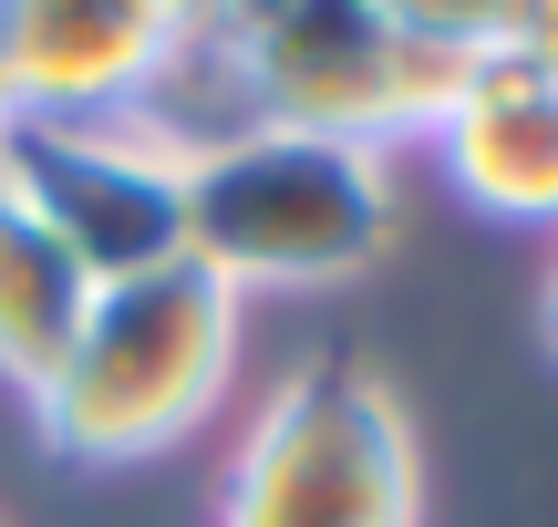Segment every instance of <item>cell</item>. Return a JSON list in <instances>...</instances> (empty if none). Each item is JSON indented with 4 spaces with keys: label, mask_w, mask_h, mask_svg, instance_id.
<instances>
[{
    "label": "cell",
    "mask_w": 558,
    "mask_h": 527,
    "mask_svg": "<svg viewBox=\"0 0 558 527\" xmlns=\"http://www.w3.org/2000/svg\"><path fill=\"white\" fill-rule=\"evenodd\" d=\"M83 301H94L83 259L11 197V186H0V383H11L21 404H32V393L52 383V363L73 352Z\"/></svg>",
    "instance_id": "8"
},
{
    "label": "cell",
    "mask_w": 558,
    "mask_h": 527,
    "mask_svg": "<svg viewBox=\"0 0 558 527\" xmlns=\"http://www.w3.org/2000/svg\"><path fill=\"white\" fill-rule=\"evenodd\" d=\"M177 41L156 0H0V114L135 124Z\"/></svg>",
    "instance_id": "6"
},
{
    "label": "cell",
    "mask_w": 558,
    "mask_h": 527,
    "mask_svg": "<svg viewBox=\"0 0 558 527\" xmlns=\"http://www.w3.org/2000/svg\"><path fill=\"white\" fill-rule=\"evenodd\" d=\"M239 83L248 124H300L341 145L435 135L465 62L414 41L383 0H239L228 32H207Z\"/></svg>",
    "instance_id": "4"
},
{
    "label": "cell",
    "mask_w": 558,
    "mask_h": 527,
    "mask_svg": "<svg viewBox=\"0 0 558 527\" xmlns=\"http://www.w3.org/2000/svg\"><path fill=\"white\" fill-rule=\"evenodd\" d=\"M166 21H177V32H228V11H239V0H156Z\"/></svg>",
    "instance_id": "10"
},
{
    "label": "cell",
    "mask_w": 558,
    "mask_h": 527,
    "mask_svg": "<svg viewBox=\"0 0 558 527\" xmlns=\"http://www.w3.org/2000/svg\"><path fill=\"white\" fill-rule=\"evenodd\" d=\"M538 321H548V352H558V269H548V301H538Z\"/></svg>",
    "instance_id": "11"
},
{
    "label": "cell",
    "mask_w": 558,
    "mask_h": 527,
    "mask_svg": "<svg viewBox=\"0 0 558 527\" xmlns=\"http://www.w3.org/2000/svg\"><path fill=\"white\" fill-rule=\"evenodd\" d=\"M383 11H393L414 41H435V52L476 62V52H507V41H518L527 0H383Z\"/></svg>",
    "instance_id": "9"
},
{
    "label": "cell",
    "mask_w": 558,
    "mask_h": 527,
    "mask_svg": "<svg viewBox=\"0 0 558 527\" xmlns=\"http://www.w3.org/2000/svg\"><path fill=\"white\" fill-rule=\"evenodd\" d=\"M228 372H239V290L197 259H156L94 280L73 352L32 393V425L73 466H145L228 404Z\"/></svg>",
    "instance_id": "1"
},
{
    "label": "cell",
    "mask_w": 558,
    "mask_h": 527,
    "mask_svg": "<svg viewBox=\"0 0 558 527\" xmlns=\"http://www.w3.org/2000/svg\"><path fill=\"white\" fill-rule=\"evenodd\" d=\"M218 527H424L414 425L362 352H311L269 383L239 434Z\"/></svg>",
    "instance_id": "3"
},
{
    "label": "cell",
    "mask_w": 558,
    "mask_h": 527,
    "mask_svg": "<svg viewBox=\"0 0 558 527\" xmlns=\"http://www.w3.org/2000/svg\"><path fill=\"white\" fill-rule=\"evenodd\" d=\"M0 186L83 259V280L186 259V166L135 124H41L0 114Z\"/></svg>",
    "instance_id": "5"
},
{
    "label": "cell",
    "mask_w": 558,
    "mask_h": 527,
    "mask_svg": "<svg viewBox=\"0 0 558 527\" xmlns=\"http://www.w3.org/2000/svg\"><path fill=\"white\" fill-rule=\"evenodd\" d=\"M435 166L476 218L497 228H558V62L476 52L435 114Z\"/></svg>",
    "instance_id": "7"
},
{
    "label": "cell",
    "mask_w": 558,
    "mask_h": 527,
    "mask_svg": "<svg viewBox=\"0 0 558 527\" xmlns=\"http://www.w3.org/2000/svg\"><path fill=\"white\" fill-rule=\"evenodd\" d=\"M393 156L300 124H248V135L186 156V259L218 269L228 290H331L393 248Z\"/></svg>",
    "instance_id": "2"
}]
</instances>
